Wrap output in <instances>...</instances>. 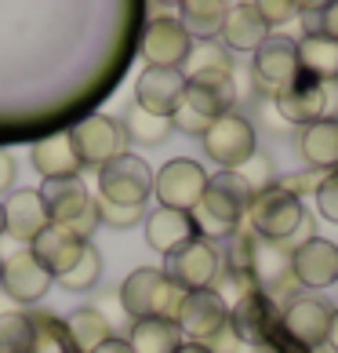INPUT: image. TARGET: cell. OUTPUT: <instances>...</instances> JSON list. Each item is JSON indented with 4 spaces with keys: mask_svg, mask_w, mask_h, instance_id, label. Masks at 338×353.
Masks as SVG:
<instances>
[{
    "mask_svg": "<svg viewBox=\"0 0 338 353\" xmlns=\"http://www.w3.org/2000/svg\"><path fill=\"white\" fill-rule=\"evenodd\" d=\"M255 201L251 182L240 172H218L207 179L204 197L197 201V208L189 212L193 233L204 241H226L233 233H240V222L248 219V208Z\"/></svg>",
    "mask_w": 338,
    "mask_h": 353,
    "instance_id": "cell-1",
    "label": "cell"
},
{
    "mask_svg": "<svg viewBox=\"0 0 338 353\" xmlns=\"http://www.w3.org/2000/svg\"><path fill=\"white\" fill-rule=\"evenodd\" d=\"M248 222H251V233L266 244H291L309 226L302 201L284 186H269L262 193H255V201L248 208Z\"/></svg>",
    "mask_w": 338,
    "mask_h": 353,
    "instance_id": "cell-2",
    "label": "cell"
},
{
    "mask_svg": "<svg viewBox=\"0 0 338 353\" xmlns=\"http://www.w3.org/2000/svg\"><path fill=\"white\" fill-rule=\"evenodd\" d=\"M41 201L47 208V219L55 226L70 230L76 241H91V233L102 226L98 219V197L87 193L81 179H51L41 186Z\"/></svg>",
    "mask_w": 338,
    "mask_h": 353,
    "instance_id": "cell-3",
    "label": "cell"
},
{
    "mask_svg": "<svg viewBox=\"0 0 338 353\" xmlns=\"http://www.w3.org/2000/svg\"><path fill=\"white\" fill-rule=\"evenodd\" d=\"M178 288L164 277L160 266H138L127 273V281L120 284V310L131 321H146V317H164L175 321V313L182 306Z\"/></svg>",
    "mask_w": 338,
    "mask_h": 353,
    "instance_id": "cell-4",
    "label": "cell"
},
{
    "mask_svg": "<svg viewBox=\"0 0 338 353\" xmlns=\"http://www.w3.org/2000/svg\"><path fill=\"white\" fill-rule=\"evenodd\" d=\"M277 110L288 124L313 128L320 121H335L338 117V81H317V77L298 73L291 88H284L277 99Z\"/></svg>",
    "mask_w": 338,
    "mask_h": 353,
    "instance_id": "cell-5",
    "label": "cell"
},
{
    "mask_svg": "<svg viewBox=\"0 0 338 353\" xmlns=\"http://www.w3.org/2000/svg\"><path fill=\"white\" fill-rule=\"evenodd\" d=\"M70 142H73V153L81 168H91V172H102L109 161L127 153V132L120 121H113L106 113H95V117H84L76 128H70Z\"/></svg>",
    "mask_w": 338,
    "mask_h": 353,
    "instance_id": "cell-6",
    "label": "cell"
},
{
    "mask_svg": "<svg viewBox=\"0 0 338 353\" xmlns=\"http://www.w3.org/2000/svg\"><path fill=\"white\" fill-rule=\"evenodd\" d=\"M218 266H222V255L218 248L204 237H189L186 244H178L171 255H164V277L171 281L178 292H200V288H211L218 277Z\"/></svg>",
    "mask_w": 338,
    "mask_h": 353,
    "instance_id": "cell-7",
    "label": "cell"
},
{
    "mask_svg": "<svg viewBox=\"0 0 338 353\" xmlns=\"http://www.w3.org/2000/svg\"><path fill=\"white\" fill-rule=\"evenodd\" d=\"M200 142H204V153L211 157L215 164H222V172H240V168L258 153L255 128L233 110L218 117V121L204 132Z\"/></svg>",
    "mask_w": 338,
    "mask_h": 353,
    "instance_id": "cell-8",
    "label": "cell"
},
{
    "mask_svg": "<svg viewBox=\"0 0 338 353\" xmlns=\"http://www.w3.org/2000/svg\"><path fill=\"white\" fill-rule=\"evenodd\" d=\"M153 168L135 153H124L109 161L106 168L98 172V201H109V204H127V208H138L153 197Z\"/></svg>",
    "mask_w": 338,
    "mask_h": 353,
    "instance_id": "cell-9",
    "label": "cell"
},
{
    "mask_svg": "<svg viewBox=\"0 0 338 353\" xmlns=\"http://www.w3.org/2000/svg\"><path fill=\"white\" fill-rule=\"evenodd\" d=\"M182 77L186 84L193 88H204V91H215L222 99H237V70H233V55L215 44V41H193L186 62H182Z\"/></svg>",
    "mask_w": 338,
    "mask_h": 353,
    "instance_id": "cell-10",
    "label": "cell"
},
{
    "mask_svg": "<svg viewBox=\"0 0 338 353\" xmlns=\"http://www.w3.org/2000/svg\"><path fill=\"white\" fill-rule=\"evenodd\" d=\"M207 190V175L204 164H197L193 157H171L157 175H153V197L160 201V208H171V212H193L197 201Z\"/></svg>",
    "mask_w": 338,
    "mask_h": 353,
    "instance_id": "cell-11",
    "label": "cell"
},
{
    "mask_svg": "<svg viewBox=\"0 0 338 353\" xmlns=\"http://www.w3.org/2000/svg\"><path fill=\"white\" fill-rule=\"evenodd\" d=\"M175 324L186 343H207L229 324V303L215 288H200V292H186L182 306L175 313Z\"/></svg>",
    "mask_w": 338,
    "mask_h": 353,
    "instance_id": "cell-12",
    "label": "cell"
},
{
    "mask_svg": "<svg viewBox=\"0 0 338 353\" xmlns=\"http://www.w3.org/2000/svg\"><path fill=\"white\" fill-rule=\"evenodd\" d=\"M298 77V55H295V41L288 37H269V41L255 51L251 59V84L255 91L277 99L284 88H291Z\"/></svg>",
    "mask_w": 338,
    "mask_h": 353,
    "instance_id": "cell-13",
    "label": "cell"
},
{
    "mask_svg": "<svg viewBox=\"0 0 338 353\" xmlns=\"http://www.w3.org/2000/svg\"><path fill=\"white\" fill-rule=\"evenodd\" d=\"M193 48V37L182 30L178 19H149L146 37H142V59L157 70H182Z\"/></svg>",
    "mask_w": 338,
    "mask_h": 353,
    "instance_id": "cell-14",
    "label": "cell"
},
{
    "mask_svg": "<svg viewBox=\"0 0 338 353\" xmlns=\"http://www.w3.org/2000/svg\"><path fill=\"white\" fill-rule=\"evenodd\" d=\"M331 317H335V306L320 295H298L284 306V328H288V335L302 346H324L328 343Z\"/></svg>",
    "mask_w": 338,
    "mask_h": 353,
    "instance_id": "cell-15",
    "label": "cell"
},
{
    "mask_svg": "<svg viewBox=\"0 0 338 353\" xmlns=\"http://www.w3.org/2000/svg\"><path fill=\"white\" fill-rule=\"evenodd\" d=\"M182 91H186V77H182V70L146 66L138 73V81H135V106L153 113V117H167V121H171L178 102H182Z\"/></svg>",
    "mask_w": 338,
    "mask_h": 353,
    "instance_id": "cell-16",
    "label": "cell"
},
{
    "mask_svg": "<svg viewBox=\"0 0 338 353\" xmlns=\"http://www.w3.org/2000/svg\"><path fill=\"white\" fill-rule=\"evenodd\" d=\"M291 273L306 288H331L338 281V244L309 237L291 248Z\"/></svg>",
    "mask_w": 338,
    "mask_h": 353,
    "instance_id": "cell-17",
    "label": "cell"
},
{
    "mask_svg": "<svg viewBox=\"0 0 338 353\" xmlns=\"http://www.w3.org/2000/svg\"><path fill=\"white\" fill-rule=\"evenodd\" d=\"M233 102L222 99V95H215V91H204V88H193L186 84V91H182V102H178V110L171 117V128L182 135H197L204 139V132L211 128L222 113H229Z\"/></svg>",
    "mask_w": 338,
    "mask_h": 353,
    "instance_id": "cell-18",
    "label": "cell"
},
{
    "mask_svg": "<svg viewBox=\"0 0 338 353\" xmlns=\"http://www.w3.org/2000/svg\"><path fill=\"white\" fill-rule=\"evenodd\" d=\"M0 284H4V292L15 299V303H36V299L47 295V288L55 284V277L36 263L30 248H22V252H15L11 259H4Z\"/></svg>",
    "mask_w": 338,
    "mask_h": 353,
    "instance_id": "cell-19",
    "label": "cell"
},
{
    "mask_svg": "<svg viewBox=\"0 0 338 353\" xmlns=\"http://www.w3.org/2000/svg\"><path fill=\"white\" fill-rule=\"evenodd\" d=\"M0 204H4V233L22 241V244H33L51 226L47 208L41 201V190H19Z\"/></svg>",
    "mask_w": 338,
    "mask_h": 353,
    "instance_id": "cell-20",
    "label": "cell"
},
{
    "mask_svg": "<svg viewBox=\"0 0 338 353\" xmlns=\"http://www.w3.org/2000/svg\"><path fill=\"white\" fill-rule=\"evenodd\" d=\"M84 244L87 241H76L70 230H62V226H51L36 237L33 244H30V252H33V259L41 263L51 277H62V273H70L73 266H76V259H81V252H84Z\"/></svg>",
    "mask_w": 338,
    "mask_h": 353,
    "instance_id": "cell-21",
    "label": "cell"
},
{
    "mask_svg": "<svg viewBox=\"0 0 338 353\" xmlns=\"http://www.w3.org/2000/svg\"><path fill=\"white\" fill-rule=\"evenodd\" d=\"M222 48L226 51H255L269 41V26L258 19L255 4H229V15L222 22Z\"/></svg>",
    "mask_w": 338,
    "mask_h": 353,
    "instance_id": "cell-22",
    "label": "cell"
},
{
    "mask_svg": "<svg viewBox=\"0 0 338 353\" xmlns=\"http://www.w3.org/2000/svg\"><path fill=\"white\" fill-rule=\"evenodd\" d=\"M33 168L44 175V182L51 179H76L84 172L81 161L73 153V142H70V132H59V135H47L33 146Z\"/></svg>",
    "mask_w": 338,
    "mask_h": 353,
    "instance_id": "cell-23",
    "label": "cell"
},
{
    "mask_svg": "<svg viewBox=\"0 0 338 353\" xmlns=\"http://www.w3.org/2000/svg\"><path fill=\"white\" fill-rule=\"evenodd\" d=\"M66 339H70V350L73 353H95L98 346H106L113 339V324L106 313H98V306H84V310H73L66 321Z\"/></svg>",
    "mask_w": 338,
    "mask_h": 353,
    "instance_id": "cell-24",
    "label": "cell"
},
{
    "mask_svg": "<svg viewBox=\"0 0 338 353\" xmlns=\"http://www.w3.org/2000/svg\"><path fill=\"white\" fill-rule=\"evenodd\" d=\"M142 230H146V244L153 248V252H160V255H171L178 244H186L189 237H197L189 215L186 212H171V208H157V212H149L146 222H142Z\"/></svg>",
    "mask_w": 338,
    "mask_h": 353,
    "instance_id": "cell-25",
    "label": "cell"
},
{
    "mask_svg": "<svg viewBox=\"0 0 338 353\" xmlns=\"http://www.w3.org/2000/svg\"><path fill=\"white\" fill-rule=\"evenodd\" d=\"M229 15V4L222 0H182L178 4V22L193 41H215L222 33V22Z\"/></svg>",
    "mask_w": 338,
    "mask_h": 353,
    "instance_id": "cell-26",
    "label": "cell"
},
{
    "mask_svg": "<svg viewBox=\"0 0 338 353\" xmlns=\"http://www.w3.org/2000/svg\"><path fill=\"white\" fill-rule=\"evenodd\" d=\"M298 150H302V161L313 172H338V117L306 128L302 139H298Z\"/></svg>",
    "mask_w": 338,
    "mask_h": 353,
    "instance_id": "cell-27",
    "label": "cell"
},
{
    "mask_svg": "<svg viewBox=\"0 0 338 353\" xmlns=\"http://www.w3.org/2000/svg\"><path fill=\"white\" fill-rule=\"evenodd\" d=\"M131 353H175L186 339H182L178 324L175 321H164V317H146V321H135L131 332L124 339Z\"/></svg>",
    "mask_w": 338,
    "mask_h": 353,
    "instance_id": "cell-28",
    "label": "cell"
},
{
    "mask_svg": "<svg viewBox=\"0 0 338 353\" xmlns=\"http://www.w3.org/2000/svg\"><path fill=\"white\" fill-rule=\"evenodd\" d=\"M298 73L317 77V81H338V41L328 37H302L295 41Z\"/></svg>",
    "mask_w": 338,
    "mask_h": 353,
    "instance_id": "cell-29",
    "label": "cell"
},
{
    "mask_svg": "<svg viewBox=\"0 0 338 353\" xmlns=\"http://www.w3.org/2000/svg\"><path fill=\"white\" fill-rule=\"evenodd\" d=\"M269 321H273V306H269V299L262 292L240 295V303L233 306V313H229V324L237 328L240 343H244V339H248V343H258V339L266 335Z\"/></svg>",
    "mask_w": 338,
    "mask_h": 353,
    "instance_id": "cell-30",
    "label": "cell"
},
{
    "mask_svg": "<svg viewBox=\"0 0 338 353\" xmlns=\"http://www.w3.org/2000/svg\"><path fill=\"white\" fill-rule=\"evenodd\" d=\"M36 321L30 313H0V353H36Z\"/></svg>",
    "mask_w": 338,
    "mask_h": 353,
    "instance_id": "cell-31",
    "label": "cell"
},
{
    "mask_svg": "<svg viewBox=\"0 0 338 353\" xmlns=\"http://www.w3.org/2000/svg\"><path fill=\"white\" fill-rule=\"evenodd\" d=\"M124 132H127V139L142 142V146H160V142L171 135L175 128H171L167 117H153L146 110L131 106V110H127V117H124Z\"/></svg>",
    "mask_w": 338,
    "mask_h": 353,
    "instance_id": "cell-32",
    "label": "cell"
},
{
    "mask_svg": "<svg viewBox=\"0 0 338 353\" xmlns=\"http://www.w3.org/2000/svg\"><path fill=\"white\" fill-rule=\"evenodd\" d=\"M98 281H102V255H98V248L87 241L81 259H76V266L70 273H62L59 284L66 288V292H91Z\"/></svg>",
    "mask_w": 338,
    "mask_h": 353,
    "instance_id": "cell-33",
    "label": "cell"
},
{
    "mask_svg": "<svg viewBox=\"0 0 338 353\" xmlns=\"http://www.w3.org/2000/svg\"><path fill=\"white\" fill-rule=\"evenodd\" d=\"M298 22H302V37L338 41V0H331V4H298Z\"/></svg>",
    "mask_w": 338,
    "mask_h": 353,
    "instance_id": "cell-34",
    "label": "cell"
},
{
    "mask_svg": "<svg viewBox=\"0 0 338 353\" xmlns=\"http://www.w3.org/2000/svg\"><path fill=\"white\" fill-rule=\"evenodd\" d=\"M284 270H291V255H284V248L255 241V263H251V277L258 284H277L284 281Z\"/></svg>",
    "mask_w": 338,
    "mask_h": 353,
    "instance_id": "cell-35",
    "label": "cell"
},
{
    "mask_svg": "<svg viewBox=\"0 0 338 353\" xmlns=\"http://www.w3.org/2000/svg\"><path fill=\"white\" fill-rule=\"evenodd\" d=\"M98 219L102 226H113V230H131L146 222V204L138 208H127V204H109V201H98Z\"/></svg>",
    "mask_w": 338,
    "mask_h": 353,
    "instance_id": "cell-36",
    "label": "cell"
},
{
    "mask_svg": "<svg viewBox=\"0 0 338 353\" xmlns=\"http://www.w3.org/2000/svg\"><path fill=\"white\" fill-rule=\"evenodd\" d=\"M313 197H317V212L338 226V172L324 175V179L317 182V193H313Z\"/></svg>",
    "mask_w": 338,
    "mask_h": 353,
    "instance_id": "cell-37",
    "label": "cell"
},
{
    "mask_svg": "<svg viewBox=\"0 0 338 353\" xmlns=\"http://www.w3.org/2000/svg\"><path fill=\"white\" fill-rule=\"evenodd\" d=\"M255 11H258V19H262L269 30H273V26L291 22L298 15V4H295V0H258Z\"/></svg>",
    "mask_w": 338,
    "mask_h": 353,
    "instance_id": "cell-38",
    "label": "cell"
},
{
    "mask_svg": "<svg viewBox=\"0 0 338 353\" xmlns=\"http://www.w3.org/2000/svg\"><path fill=\"white\" fill-rule=\"evenodd\" d=\"M200 346H207L211 353H237V346H240V335H237V328H233V324H226V328L218 332L215 339H207V343H200Z\"/></svg>",
    "mask_w": 338,
    "mask_h": 353,
    "instance_id": "cell-39",
    "label": "cell"
},
{
    "mask_svg": "<svg viewBox=\"0 0 338 353\" xmlns=\"http://www.w3.org/2000/svg\"><path fill=\"white\" fill-rule=\"evenodd\" d=\"M11 182H15V161H11V153L0 150V193H8Z\"/></svg>",
    "mask_w": 338,
    "mask_h": 353,
    "instance_id": "cell-40",
    "label": "cell"
},
{
    "mask_svg": "<svg viewBox=\"0 0 338 353\" xmlns=\"http://www.w3.org/2000/svg\"><path fill=\"white\" fill-rule=\"evenodd\" d=\"M95 353H131V346H127L124 339H116V335H113L109 343H106V346H98Z\"/></svg>",
    "mask_w": 338,
    "mask_h": 353,
    "instance_id": "cell-41",
    "label": "cell"
},
{
    "mask_svg": "<svg viewBox=\"0 0 338 353\" xmlns=\"http://www.w3.org/2000/svg\"><path fill=\"white\" fill-rule=\"evenodd\" d=\"M328 346L338 353V310H335V317H331V332H328Z\"/></svg>",
    "mask_w": 338,
    "mask_h": 353,
    "instance_id": "cell-42",
    "label": "cell"
},
{
    "mask_svg": "<svg viewBox=\"0 0 338 353\" xmlns=\"http://www.w3.org/2000/svg\"><path fill=\"white\" fill-rule=\"evenodd\" d=\"M175 353H211V350H207V346H200V343H182Z\"/></svg>",
    "mask_w": 338,
    "mask_h": 353,
    "instance_id": "cell-43",
    "label": "cell"
},
{
    "mask_svg": "<svg viewBox=\"0 0 338 353\" xmlns=\"http://www.w3.org/2000/svg\"><path fill=\"white\" fill-rule=\"evenodd\" d=\"M0 233H4V204H0Z\"/></svg>",
    "mask_w": 338,
    "mask_h": 353,
    "instance_id": "cell-44",
    "label": "cell"
},
{
    "mask_svg": "<svg viewBox=\"0 0 338 353\" xmlns=\"http://www.w3.org/2000/svg\"><path fill=\"white\" fill-rule=\"evenodd\" d=\"M0 273H4V259H0Z\"/></svg>",
    "mask_w": 338,
    "mask_h": 353,
    "instance_id": "cell-45",
    "label": "cell"
}]
</instances>
